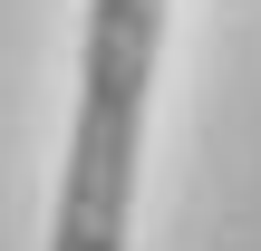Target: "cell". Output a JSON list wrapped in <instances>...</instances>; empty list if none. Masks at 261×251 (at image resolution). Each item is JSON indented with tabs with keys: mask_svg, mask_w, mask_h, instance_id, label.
<instances>
[{
	"mask_svg": "<svg viewBox=\"0 0 261 251\" xmlns=\"http://www.w3.org/2000/svg\"><path fill=\"white\" fill-rule=\"evenodd\" d=\"M155 39H165V0H87L77 126H68V184H58V232H48V251H126Z\"/></svg>",
	"mask_w": 261,
	"mask_h": 251,
	"instance_id": "1",
	"label": "cell"
}]
</instances>
